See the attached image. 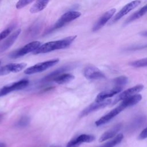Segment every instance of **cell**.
I'll use <instances>...</instances> for the list:
<instances>
[{"label":"cell","mask_w":147,"mask_h":147,"mask_svg":"<svg viewBox=\"0 0 147 147\" xmlns=\"http://www.w3.org/2000/svg\"><path fill=\"white\" fill-rule=\"evenodd\" d=\"M141 99L142 96L141 95L136 94L129 98L123 99L118 106L97 120L95 123V125L99 126L107 123L126 108L138 103L141 100Z\"/></svg>","instance_id":"6da1fadb"},{"label":"cell","mask_w":147,"mask_h":147,"mask_svg":"<svg viewBox=\"0 0 147 147\" xmlns=\"http://www.w3.org/2000/svg\"><path fill=\"white\" fill-rule=\"evenodd\" d=\"M76 37V36H71L63 39L44 43V44L40 45L36 51H34L33 53L35 55L45 53L55 50L64 49L69 46Z\"/></svg>","instance_id":"7a4b0ae2"},{"label":"cell","mask_w":147,"mask_h":147,"mask_svg":"<svg viewBox=\"0 0 147 147\" xmlns=\"http://www.w3.org/2000/svg\"><path fill=\"white\" fill-rule=\"evenodd\" d=\"M81 15V13L77 11H69L65 13H64L63 15H62L60 18L55 23L53 26L51 27L49 30L47 32V33H51V32L59 29L61 27H63L64 25L76 19L77 18L79 17Z\"/></svg>","instance_id":"3957f363"},{"label":"cell","mask_w":147,"mask_h":147,"mask_svg":"<svg viewBox=\"0 0 147 147\" xmlns=\"http://www.w3.org/2000/svg\"><path fill=\"white\" fill-rule=\"evenodd\" d=\"M59 59H55L37 63L26 68L25 70L24 73L27 75H31L38 72H41L56 64L59 62Z\"/></svg>","instance_id":"277c9868"},{"label":"cell","mask_w":147,"mask_h":147,"mask_svg":"<svg viewBox=\"0 0 147 147\" xmlns=\"http://www.w3.org/2000/svg\"><path fill=\"white\" fill-rule=\"evenodd\" d=\"M29 83L28 80L23 79L5 86L0 88V97L5 96L14 91L22 90L28 86Z\"/></svg>","instance_id":"5b68a950"},{"label":"cell","mask_w":147,"mask_h":147,"mask_svg":"<svg viewBox=\"0 0 147 147\" xmlns=\"http://www.w3.org/2000/svg\"><path fill=\"white\" fill-rule=\"evenodd\" d=\"M41 45L40 42L38 41H32L29 42L22 47L21 48L14 51L11 54L10 57L11 58H18L21 56H24L30 52H34Z\"/></svg>","instance_id":"8992f818"},{"label":"cell","mask_w":147,"mask_h":147,"mask_svg":"<svg viewBox=\"0 0 147 147\" xmlns=\"http://www.w3.org/2000/svg\"><path fill=\"white\" fill-rule=\"evenodd\" d=\"M140 3H141L140 0H135L127 3L113 17V18L111 21V22L114 23L117 22L122 17H123L124 16H125L128 13H129L130 11H131L132 10L135 9L136 7H137Z\"/></svg>","instance_id":"52a82bcc"},{"label":"cell","mask_w":147,"mask_h":147,"mask_svg":"<svg viewBox=\"0 0 147 147\" xmlns=\"http://www.w3.org/2000/svg\"><path fill=\"white\" fill-rule=\"evenodd\" d=\"M111 102V100L110 99H106L103 101L97 102H95L90 105L88 106H87L86 108H85L80 114V117H83L84 116L87 115L88 114H90L91 113L95 111L96 110H98L99 109L104 108L105 107H106L109 105H110Z\"/></svg>","instance_id":"ba28073f"},{"label":"cell","mask_w":147,"mask_h":147,"mask_svg":"<svg viewBox=\"0 0 147 147\" xmlns=\"http://www.w3.org/2000/svg\"><path fill=\"white\" fill-rule=\"evenodd\" d=\"M116 11L115 9L113 8L105 12L101 17L99 18L92 27V31L96 32L101 29L114 16Z\"/></svg>","instance_id":"9c48e42d"},{"label":"cell","mask_w":147,"mask_h":147,"mask_svg":"<svg viewBox=\"0 0 147 147\" xmlns=\"http://www.w3.org/2000/svg\"><path fill=\"white\" fill-rule=\"evenodd\" d=\"M143 88H144L143 85L138 84L123 91L115 99V100L113 102V105L117 103L119 101L123 100V99H125L134 95H136V94L141 91Z\"/></svg>","instance_id":"30bf717a"},{"label":"cell","mask_w":147,"mask_h":147,"mask_svg":"<svg viewBox=\"0 0 147 147\" xmlns=\"http://www.w3.org/2000/svg\"><path fill=\"white\" fill-rule=\"evenodd\" d=\"M26 64L21 63H10L0 68V76H3L11 72H18L24 69Z\"/></svg>","instance_id":"8fae6325"},{"label":"cell","mask_w":147,"mask_h":147,"mask_svg":"<svg viewBox=\"0 0 147 147\" xmlns=\"http://www.w3.org/2000/svg\"><path fill=\"white\" fill-rule=\"evenodd\" d=\"M84 76L89 80H96L105 78V74L94 66H88L84 70Z\"/></svg>","instance_id":"7c38bea8"},{"label":"cell","mask_w":147,"mask_h":147,"mask_svg":"<svg viewBox=\"0 0 147 147\" xmlns=\"http://www.w3.org/2000/svg\"><path fill=\"white\" fill-rule=\"evenodd\" d=\"M95 137L93 135L83 134L71 140L67 144L66 147H79L83 142H91L94 141Z\"/></svg>","instance_id":"4fadbf2b"},{"label":"cell","mask_w":147,"mask_h":147,"mask_svg":"<svg viewBox=\"0 0 147 147\" xmlns=\"http://www.w3.org/2000/svg\"><path fill=\"white\" fill-rule=\"evenodd\" d=\"M122 88L119 87H114L111 90H106L104 91H102L100 92L96 97L95 98V102H100L102 101H103L108 98L112 97L113 96L115 95V94L119 93L122 91Z\"/></svg>","instance_id":"5bb4252c"},{"label":"cell","mask_w":147,"mask_h":147,"mask_svg":"<svg viewBox=\"0 0 147 147\" xmlns=\"http://www.w3.org/2000/svg\"><path fill=\"white\" fill-rule=\"evenodd\" d=\"M122 126V123H118L109 130L105 131L102 134V136L99 138V142H103L114 137L117 134V133L121 130Z\"/></svg>","instance_id":"9a60e30c"},{"label":"cell","mask_w":147,"mask_h":147,"mask_svg":"<svg viewBox=\"0 0 147 147\" xmlns=\"http://www.w3.org/2000/svg\"><path fill=\"white\" fill-rule=\"evenodd\" d=\"M21 32V30L19 29L13 32L10 36H9L8 38L0 46V52H2L10 48L13 44L15 40L17 38Z\"/></svg>","instance_id":"2e32d148"},{"label":"cell","mask_w":147,"mask_h":147,"mask_svg":"<svg viewBox=\"0 0 147 147\" xmlns=\"http://www.w3.org/2000/svg\"><path fill=\"white\" fill-rule=\"evenodd\" d=\"M69 67V66H63V67H61L56 69L53 72H51L49 75H48L47 76L44 77L42 79L41 82H49L51 80H53L56 77H57L59 75L64 73L65 71L68 70Z\"/></svg>","instance_id":"e0dca14e"},{"label":"cell","mask_w":147,"mask_h":147,"mask_svg":"<svg viewBox=\"0 0 147 147\" xmlns=\"http://www.w3.org/2000/svg\"><path fill=\"white\" fill-rule=\"evenodd\" d=\"M49 0H37L30 9L31 13H36L45 8Z\"/></svg>","instance_id":"ac0fdd59"},{"label":"cell","mask_w":147,"mask_h":147,"mask_svg":"<svg viewBox=\"0 0 147 147\" xmlns=\"http://www.w3.org/2000/svg\"><path fill=\"white\" fill-rule=\"evenodd\" d=\"M146 13H147V4H146L145 6L142 7L141 9H140L138 10H137L136 12H135L131 16H130L126 20L125 24L130 23L131 22L141 18Z\"/></svg>","instance_id":"d6986e66"},{"label":"cell","mask_w":147,"mask_h":147,"mask_svg":"<svg viewBox=\"0 0 147 147\" xmlns=\"http://www.w3.org/2000/svg\"><path fill=\"white\" fill-rule=\"evenodd\" d=\"M74 79V76L71 74L63 73L55 78L53 81L59 84H65L72 81Z\"/></svg>","instance_id":"ffe728a7"},{"label":"cell","mask_w":147,"mask_h":147,"mask_svg":"<svg viewBox=\"0 0 147 147\" xmlns=\"http://www.w3.org/2000/svg\"><path fill=\"white\" fill-rule=\"evenodd\" d=\"M123 138V135L122 133L117 134L113 139L108 141L106 144H103L100 147H114L117 144H119Z\"/></svg>","instance_id":"44dd1931"},{"label":"cell","mask_w":147,"mask_h":147,"mask_svg":"<svg viewBox=\"0 0 147 147\" xmlns=\"http://www.w3.org/2000/svg\"><path fill=\"white\" fill-rule=\"evenodd\" d=\"M128 81V79L125 76H121L117 77L113 80V84L114 87H122V86L125 85Z\"/></svg>","instance_id":"7402d4cb"},{"label":"cell","mask_w":147,"mask_h":147,"mask_svg":"<svg viewBox=\"0 0 147 147\" xmlns=\"http://www.w3.org/2000/svg\"><path fill=\"white\" fill-rule=\"evenodd\" d=\"M129 65L136 68L147 67V57L133 61L129 63Z\"/></svg>","instance_id":"603a6c76"},{"label":"cell","mask_w":147,"mask_h":147,"mask_svg":"<svg viewBox=\"0 0 147 147\" xmlns=\"http://www.w3.org/2000/svg\"><path fill=\"white\" fill-rule=\"evenodd\" d=\"M34 1L35 0H18L16 5V7L17 9H21Z\"/></svg>","instance_id":"cb8c5ba5"},{"label":"cell","mask_w":147,"mask_h":147,"mask_svg":"<svg viewBox=\"0 0 147 147\" xmlns=\"http://www.w3.org/2000/svg\"><path fill=\"white\" fill-rule=\"evenodd\" d=\"M12 29H13V27H8L6 29H5L2 32H1L0 33V41L2 40L3 39L7 37L10 33Z\"/></svg>","instance_id":"d4e9b609"},{"label":"cell","mask_w":147,"mask_h":147,"mask_svg":"<svg viewBox=\"0 0 147 147\" xmlns=\"http://www.w3.org/2000/svg\"><path fill=\"white\" fill-rule=\"evenodd\" d=\"M29 122V118L27 117H22L17 122V126H26Z\"/></svg>","instance_id":"484cf974"},{"label":"cell","mask_w":147,"mask_h":147,"mask_svg":"<svg viewBox=\"0 0 147 147\" xmlns=\"http://www.w3.org/2000/svg\"><path fill=\"white\" fill-rule=\"evenodd\" d=\"M146 138H147V127L145 128L138 136L139 140H144Z\"/></svg>","instance_id":"4316f807"},{"label":"cell","mask_w":147,"mask_h":147,"mask_svg":"<svg viewBox=\"0 0 147 147\" xmlns=\"http://www.w3.org/2000/svg\"><path fill=\"white\" fill-rule=\"evenodd\" d=\"M140 34L143 37H147V30L141 32Z\"/></svg>","instance_id":"83f0119b"},{"label":"cell","mask_w":147,"mask_h":147,"mask_svg":"<svg viewBox=\"0 0 147 147\" xmlns=\"http://www.w3.org/2000/svg\"><path fill=\"white\" fill-rule=\"evenodd\" d=\"M0 147H6V145L4 144L0 143Z\"/></svg>","instance_id":"f1b7e54d"},{"label":"cell","mask_w":147,"mask_h":147,"mask_svg":"<svg viewBox=\"0 0 147 147\" xmlns=\"http://www.w3.org/2000/svg\"><path fill=\"white\" fill-rule=\"evenodd\" d=\"M3 114H2V113H0V121H1V120L2 119V117H3Z\"/></svg>","instance_id":"f546056e"},{"label":"cell","mask_w":147,"mask_h":147,"mask_svg":"<svg viewBox=\"0 0 147 147\" xmlns=\"http://www.w3.org/2000/svg\"><path fill=\"white\" fill-rule=\"evenodd\" d=\"M51 147H61V146H51Z\"/></svg>","instance_id":"4dcf8cb0"},{"label":"cell","mask_w":147,"mask_h":147,"mask_svg":"<svg viewBox=\"0 0 147 147\" xmlns=\"http://www.w3.org/2000/svg\"><path fill=\"white\" fill-rule=\"evenodd\" d=\"M0 64H1V62H0Z\"/></svg>","instance_id":"1f68e13d"}]
</instances>
